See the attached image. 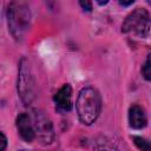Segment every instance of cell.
<instances>
[{"mask_svg": "<svg viewBox=\"0 0 151 151\" xmlns=\"http://www.w3.org/2000/svg\"><path fill=\"white\" fill-rule=\"evenodd\" d=\"M77 112L80 122L85 125L93 124L101 110V99L97 90L93 87H84L77 99Z\"/></svg>", "mask_w": 151, "mask_h": 151, "instance_id": "obj_1", "label": "cell"}, {"mask_svg": "<svg viewBox=\"0 0 151 151\" xmlns=\"http://www.w3.org/2000/svg\"><path fill=\"white\" fill-rule=\"evenodd\" d=\"M31 21V12L27 4L21 1L11 2L7 7V22L12 35L17 40H21L28 31Z\"/></svg>", "mask_w": 151, "mask_h": 151, "instance_id": "obj_2", "label": "cell"}, {"mask_svg": "<svg viewBox=\"0 0 151 151\" xmlns=\"http://www.w3.org/2000/svg\"><path fill=\"white\" fill-rule=\"evenodd\" d=\"M151 28V17L145 8H136L124 20L122 31L138 38H145Z\"/></svg>", "mask_w": 151, "mask_h": 151, "instance_id": "obj_3", "label": "cell"}, {"mask_svg": "<svg viewBox=\"0 0 151 151\" xmlns=\"http://www.w3.org/2000/svg\"><path fill=\"white\" fill-rule=\"evenodd\" d=\"M18 92L22 103L26 105H29L35 97V81L29 67V63L26 58H22L19 65Z\"/></svg>", "mask_w": 151, "mask_h": 151, "instance_id": "obj_4", "label": "cell"}, {"mask_svg": "<svg viewBox=\"0 0 151 151\" xmlns=\"http://www.w3.org/2000/svg\"><path fill=\"white\" fill-rule=\"evenodd\" d=\"M35 137L44 144H50L54 139V131L51 120L44 114V112L34 110L32 117Z\"/></svg>", "mask_w": 151, "mask_h": 151, "instance_id": "obj_5", "label": "cell"}, {"mask_svg": "<svg viewBox=\"0 0 151 151\" xmlns=\"http://www.w3.org/2000/svg\"><path fill=\"white\" fill-rule=\"evenodd\" d=\"M17 127L19 131L20 137L27 142L31 143L35 138V131L33 126V122L31 120L29 116L27 113H20L17 118Z\"/></svg>", "mask_w": 151, "mask_h": 151, "instance_id": "obj_6", "label": "cell"}, {"mask_svg": "<svg viewBox=\"0 0 151 151\" xmlns=\"http://www.w3.org/2000/svg\"><path fill=\"white\" fill-rule=\"evenodd\" d=\"M55 106L60 111H70L72 109V87L70 84H65L53 97Z\"/></svg>", "mask_w": 151, "mask_h": 151, "instance_id": "obj_7", "label": "cell"}, {"mask_svg": "<svg viewBox=\"0 0 151 151\" xmlns=\"http://www.w3.org/2000/svg\"><path fill=\"white\" fill-rule=\"evenodd\" d=\"M129 123H130V126L132 129H136V130H140L143 127L146 126V114L144 112V110L138 106V105H133L130 107L129 110Z\"/></svg>", "mask_w": 151, "mask_h": 151, "instance_id": "obj_8", "label": "cell"}, {"mask_svg": "<svg viewBox=\"0 0 151 151\" xmlns=\"http://www.w3.org/2000/svg\"><path fill=\"white\" fill-rule=\"evenodd\" d=\"M96 151H119L118 147L112 144L110 140H106V139H103V140H99L96 145Z\"/></svg>", "mask_w": 151, "mask_h": 151, "instance_id": "obj_9", "label": "cell"}, {"mask_svg": "<svg viewBox=\"0 0 151 151\" xmlns=\"http://www.w3.org/2000/svg\"><path fill=\"white\" fill-rule=\"evenodd\" d=\"M133 142L134 144L142 150V151H151V143L147 142L146 139L142 138V137H138V136H133Z\"/></svg>", "mask_w": 151, "mask_h": 151, "instance_id": "obj_10", "label": "cell"}, {"mask_svg": "<svg viewBox=\"0 0 151 151\" xmlns=\"http://www.w3.org/2000/svg\"><path fill=\"white\" fill-rule=\"evenodd\" d=\"M142 73H143V77L146 80L151 81V53L147 55V58H146V60H145V63L143 65Z\"/></svg>", "mask_w": 151, "mask_h": 151, "instance_id": "obj_11", "label": "cell"}, {"mask_svg": "<svg viewBox=\"0 0 151 151\" xmlns=\"http://www.w3.org/2000/svg\"><path fill=\"white\" fill-rule=\"evenodd\" d=\"M79 4H80V6L83 7L84 11H87V12H91L92 11V4L90 1H86L85 0V1H80Z\"/></svg>", "mask_w": 151, "mask_h": 151, "instance_id": "obj_12", "label": "cell"}, {"mask_svg": "<svg viewBox=\"0 0 151 151\" xmlns=\"http://www.w3.org/2000/svg\"><path fill=\"white\" fill-rule=\"evenodd\" d=\"M0 136H1V147H0V151H5L6 145H7V138H6V136H5L4 132H1Z\"/></svg>", "mask_w": 151, "mask_h": 151, "instance_id": "obj_13", "label": "cell"}, {"mask_svg": "<svg viewBox=\"0 0 151 151\" xmlns=\"http://www.w3.org/2000/svg\"><path fill=\"white\" fill-rule=\"evenodd\" d=\"M119 4L122 6H129V5H132L133 4V0H130V1H119Z\"/></svg>", "mask_w": 151, "mask_h": 151, "instance_id": "obj_14", "label": "cell"}, {"mask_svg": "<svg viewBox=\"0 0 151 151\" xmlns=\"http://www.w3.org/2000/svg\"><path fill=\"white\" fill-rule=\"evenodd\" d=\"M20 151H25V150H20Z\"/></svg>", "mask_w": 151, "mask_h": 151, "instance_id": "obj_15", "label": "cell"}]
</instances>
